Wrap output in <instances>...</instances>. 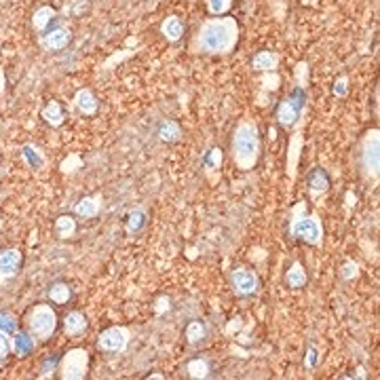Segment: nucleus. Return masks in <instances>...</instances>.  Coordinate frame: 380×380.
Here are the masks:
<instances>
[{"label":"nucleus","mask_w":380,"mask_h":380,"mask_svg":"<svg viewBox=\"0 0 380 380\" xmlns=\"http://www.w3.org/2000/svg\"><path fill=\"white\" fill-rule=\"evenodd\" d=\"M241 36V25L231 15L220 17H207L199 23L197 32L190 38V53L195 55H212V57H224L231 55Z\"/></svg>","instance_id":"obj_1"},{"label":"nucleus","mask_w":380,"mask_h":380,"mask_svg":"<svg viewBox=\"0 0 380 380\" xmlns=\"http://www.w3.org/2000/svg\"><path fill=\"white\" fill-rule=\"evenodd\" d=\"M262 154V137H260V129L254 121L250 118H241L233 131V140H231V157L233 163L237 165V169L241 171H252Z\"/></svg>","instance_id":"obj_2"},{"label":"nucleus","mask_w":380,"mask_h":380,"mask_svg":"<svg viewBox=\"0 0 380 380\" xmlns=\"http://www.w3.org/2000/svg\"><path fill=\"white\" fill-rule=\"evenodd\" d=\"M288 233L294 241L307 243L311 247H324V222L319 214L309 212L307 201H300L292 207Z\"/></svg>","instance_id":"obj_3"},{"label":"nucleus","mask_w":380,"mask_h":380,"mask_svg":"<svg viewBox=\"0 0 380 380\" xmlns=\"http://www.w3.org/2000/svg\"><path fill=\"white\" fill-rule=\"evenodd\" d=\"M357 167L362 178L372 184L379 186L380 178V131L379 129H368L360 144H357Z\"/></svg>","instance_id":"obj_4"},{"label":"nucleus","mask_w":380,"mask_h":380,"mask_svg":"<svg viewBox=\"0 0 380 380\" xmlns=\"http://www.w3.org/2000/svg\"><path fill=\"white\" fill-rule=\"evenodd\" d=\"M25 330L38 341L47 343L53 338L57 330V313L51 309V305H34L25 315Z\"/></svg>","instance_id":"obj_5"},{"label":"nucleus","mask_w":380,"mask_h":380,"mask_svg":"<svg viewBox=\"0 0 380 380\" xmlns=\"http://www.w3.org/2000/svg\"><path fill=\"white\" fill-rule=\"evenodd\" d=\"M305 110H307V91L305 85H298L288 97L279 102L275 116L283 129H294L298 123L305 121Z\"/></svg>","instance_id":"obj_6"},{"label":"nucleus","mask_w":380,"mask_h":380,"mask_svg":"<svg viewBox=\"0 0 380 380\" xmlns=\"http://www.w3.org/2000/svg\"><path fill=\"white\" fill-rule=\"evenodd\" d=\"M61 380H82L89 372V353L85 349H70L57 366Z\"/></svg>","instance_id":"obj_7"},{"label":"nucleus","mask_w":380,"mask_h":380,"mask_svg":"<svg viewBox=\"0 0 380 380\" xmlns=\"http://www.w3.org/2000/svg\"><path fill=\"white\" fill-rule=\"evenodd\" d=\"M131 343V332L125 326H112L97 336V349L104 353H125Z\"/></svg>","instance_id":"obj_8"},{"label":"nucleus","mask_w":380,"mask_h":380,"mask_svg":"<svg viewBox=\"0 0 380 380\" xmlns=\"http://www.w3.org/2000/svg\"><path fill=\"white\" fill-rule=\"evenodd\" d=\"M231 288H233V292H235L239 298L254 296V294H258V290H260V277H258L254 271L239 266V269H235V271L231 273Z\"/></svg>","instance_id":"obj_9"},{"label":"nucleus","mask_w":380,"mask_h":380,"mask_svg":"<svg viewBox=\"0 0 380 380\" xmlns=\"http://www.w3.org/2000/svg\"><path fill=\"white\" fill-rule=\"evenodd\" d=\"M21 264H23V254L17 247L0 250V288L13 277H17V273L21 271Z\"/></svg>","instance_id":"obj_10"},{"label":"nucleus","mask_w":380,"mask_h":380,"mask_svg":"<svg viewBox=\"0 0 380 380\" xmlns=\"http://www.w3.org/2000/svg\"><path fill=\"white\" fill-rule=\"evenodd\" d=\"M72 40V34L68 27H61V25H53L49 27L47 32L40 34V44L44 51H61L70 44Z\"/></svg>","instance_id":"obj_11"},{"label":"nucleus","mask_w":380,"mask_h":380,"mask_svg":"<svg viewBox=\"0 0 380 380\" xmlns=\"http://www.w3.org/2000/svg\"><path fill=\"white\" fill-rule=\"evenodd\" d=\"M36 345H38V341L27 330H17L11 336V351L17 357H27L30 353H34Z\"/></svg>","instance_id":"obj_12"},{"label":"nucleus","mask_w":380,"mask_h":380,"mask_svg":"<svg viewBox=\"0 0 380 380\" xmlns=\"http://www.w3.org/2000/svg\"><path fill=\"white\" fill-rule=\"evenodd\" d=\"M99 212H102V195L82 197L74 205V216H78L82 220H93Z\"/></svg>","instance_id":"obj_13"},{"label":"nucleus","mask_w":380,"mask_h":380,"mask_svg":"<svg viewBox=\"0 0 380 380\" xmlns=\"http://www.w3.org/2000/svg\"><path fill=\"white\" fill-rule=\"evenodd\" d=\"M307 182H309V192H311V197H321V195H326L328 190H330V176H328V171L324 169V167H315L311 173H309V178H307Z\"/></svg>","instance_id":"obj_14"},{"label":"nucleus","mask_w":380,"mask_h":380,"mask_svg":"<svg viewBox=\"0 0 380 380\" xmlns=\"http://www.w3.org/2000/svg\"><path fill=\"white\" fill-rule=\"evenodd\" d=\"M161 34L167 42H180L184 38V21L178 15H169L161 23Z\"/></svg>","instance_id":"obj_15"},{"label":"nucleus","mask_w":380,"mask_h":380,"mask_svg":"<svg viewBox=\"0 0 380 380\" xmlns=\"http://www.w3.org/2000/svg\"><path fill=\"white\" fill-rule=\"evenodd\" d=\"M279 59H281L279 53L264 49V51H258V53L252 57V68H254L256 72H275V70L279 68Z\"/></svg>","instance_id":"obj_16"},{"label":"nucleus","mask_w":380,"mask_h":380,"mask_svg":"<svg viewBox=\"0 0 380 380\" xmlns=\"http://www.w3.org/2000/svg\"><path fill=\"white\" fill-rule=\"evenodd\" d=\"M57 19V13H55V8H51V6H38L36 11H34V15H32V27L38 32V34H42V32H47L49 27H53L51 23Z\"/></svg>","instance_id":"obj_17"},{"label":"nucleus","mask_w":380,"mask_h":380,"mask_svg":"<svg viewBox=\"0 0 380 380\" xmlns=\"http://www.w3.org/2000/svg\"><path fill=\"white\" fill-rule=\"evenodd\" d=\"M74 106L85 116H91V114L97 112V99H95L91 89H78L76 95H74Z\"/></svg>","instance_id":"obj_18"},{"label":"nucleus","mask_w":380,"mask_h":380,"mask_svg":"<svg viewBox=\"0 0 380 380\" xmlns=\"http://www.w3.org/2000/svg\"><path fill=\"white\" fill-rule=\"evenodd\" d=\"M307 283H309V275H307L305 266H302L298 260L292 262V266H290L288 273H286V286L292 288V290H302Z\"/></svg>","instance_id":"obj_19"},{"label":"nucleus","mask_w":380,"mask_h":380,"mask_svg":"<svg viewBox=\"0 0 380 380\" xmlns=\"http://www.w3.org/2000/svg\"><path fill=\"white\" fill-rule=\"evenodd\" d=\"M87 330V317L80 311H70L63 317V332L68 336H80Z\"/></svg>","instance_id":"obj_20"},{"label":"nucleus","mask_w":380,"mask_h":380,"mask_svg":"<svg viewBox=\"0 0 380 380\" xmlns=\"http://www.w3.org/2000/svg\"><path fill=\"white\" fill-rule=\"evenodd\" d=\"M40 116H42V121H44L47 125H51V127H61L63 121H66L63 108H61V104L55 102V99H51V102L42 108Z\"/></svg>","instance_id":"obj_21"},{"label":"nucleus","mask_w":380,"mask_h":380,"mask_svg":"<svg viewBox=\"0 0 380 380\" xmlns=\"http://www.w3.org/2000/svg\"><path fill=\"white\" fill-rule=\"evenodd\" d=\"M146 222H148L146 209L135 207V209H131V212L127 214V218H125V231H127L129 235H135V233H140V231L146 226Z\"/></svg>","instance_id":"obj_22"},{"label":"nucleus","mask_w":380,"mask_h":380,"mask_svg":"<svg viewBox=\"0 0 380 380\" xmlns=\"http://www.w3.org/2000/svg\"><path fill=\"white\" fill-rule=\"evenodd\" d=\"M55 235L59 237V239H72L74 235H76V220H74V216H68V214H63V216H59L57 220H55Z\"/></svg>","instance_id":"obj_23"},{"label":"nucleus","mask_w":380,"mask_h":380,"mask_svg":"<svg viewBox=\"0 0 380 380\" xmlns=\"http://www.w3.org/2000/svg\"><path fill=\"white\" fill-rule=\"evenodd\" d=\"M184 336H186V343L197 347L201 345L205 338H207V326L203 321H190L184 330Z\"/></svg>","instance_id":"obj_24"},{"label":"nucleus","mask_w":380,"mask_h":380,"mask_svg":"<svg viewBox=\"0 0 380 380\" xmlns=\"http://www.w3.org/2000/svg\"><path fill=\"white\" fill-rule=\"evenodd\" d=\"M47 296H49V300L53 302V305H68L70 302V298H72V288L68 286V283H53L51 288H49V292H47Z\"/></svg>","instance_id":"obj_25"},{"label":"nucleus","mask_w":380,"mask_h":380,"mask_svg":"<svg viewBox=\"0 0 380 380\" xmlns=\"http://www.w3.org/2000/svg\"><path fill=\"white\" fill-rule=\"evenodd\" d=\"M21 157H23V161L27 163V167H32V169L44 167V154H42L40 148H36L34 144H25V146L21 148Z\"/></svg>","instance_id":"obj_26"},{"label":"nucleus","mask_w":380,"mask_h":380,"mask_svg":"<svg viewBox=\"0 0 380 380\" xmlns=\"http://www.w3.org/2000/svg\"><path fill=\"white\" fill-rule=\"evenodd\" d=\"M209 372H212V366H209V362L203 360V357L190 360V362L186 364V374H188L190 379H207Z\"/></svg>","instance_id":"obj_27"},{"label":"nucleus","mask_w":380,"mask_h":380,"mask_svg":"<svg viewBox=\"0 0 380 380\" xmlns=\"http://www.w3.org/2000/svg\"><path fill=\"white\" fill-rule=\"evenodd\" d=\"M180 135H182V129H180V125L173 123V121H165V123L159 127V137H161L163 142L173 144V142L180 140Z\"/></svg>","instance_id":"obj_28"},{"label":"nucleus","mask_w":380,"mask_h":380,"mask_svg":"<svg viewBox=\"0 0 380 380\" xmlns=\"http://www.w3.org/2000/svg\"><path fill=\"white\" fill-rule=\"evenodd\" d=\"M235 0H205L207 13L212 17H220V15H228V11L233 8Z\"/></svg>","instance_id":"obj_29"},{"label":"nucleus","mask_w":380,"mask_h":380,"mask_svg":"<svg viewBox=\"0 0 380 380\" xmlns=\"http://www.w3.org/2000/svg\"><path fill=\"white\" fill-rule=\"evenodd\" d=\"M203 167L207 171H218L222 167V150L220 148H212L205 157H203Z\"/></svg>","instance_id":"obj_30"},{"label":"nucleus","mask_w":380,"mask_h":380,"mask_svg":"<svg viewBox=\"0 0 380 380\" xmlns=\"http://www.w3.org/2000/svg\"><path fill=\"white\" fill-rule=\"evenodd\" d=\"M0 330L13 336L17 332V317L8 311H0Z\"/></svg>","instance_id":"obj_31"},{"label":"nucleus","mask_w":380,"mask_h":380,"mask_svg":"<svg viewBox=\"0 0 380 380\" xmlns=\"http://www.w3.org/2000/svg\"><path fill=\"white\" fill-rule=\"evenodd\" d=\"M57 366H59V360L57 357H49L44 364H42V368H40V374H38V379H49L53 372H57Z\"/></svg>","instance_id":"obj_32"},{"label":"nucleus","mask_w":380,"mask_h":380,"mask_svg":"<svg viewBox=\"0 0 380 380\" xmlns=\"http://www.w3.org/2000/svg\"><path fill=\"white\" fill-rule=\"evenodd\" d=\"M11 353H13L11 351V336L0 330V362H4Z\"/></svg>","instance_id":"obj_33"},{"label":"nucleus","mask_w":380,"mask_h":380,"mask_svg":"<svg viewBox=\"0 0 380 380\" xmlns=\"http://www.w3.org/2000/svg\"><path fill=\"white\" fill-rule=\"evenodd\" d=\"M360 275V264L357 262H347L343 269V279H353Z\"/></svg>","instance_id":"obj_34"},{"label":"nucleus","mask_w":380,"mask_h":380,"mask_svg":"<svg viewBox=\"0 0 380 380\" xmlns=\"http://www.w3.org/2000/svg\"><path fill=\"white\" fill-rule=\"evenodd\" d=\"M334 93H336V95H341V97H343V95H347V78H345V76H343L341 80H336V85H334Z\"/></svg>","instance_id":"obj_35"},{"label":"nucleus","mask_w":380,"mask_h":380,"mask_svg":"<svg viewBox=\"0 0 380 380\" xmlns=\"http://www.w3.org/2000/svg\"><path fill=\"white\" fill-rule=\"evenodd\" d=\"M307 364H309V368H315V366H317V351H315V347H309Z\"/></svg>","instance_id":"obj_36"},{"label":"nucleus","mask_w":380,"mask_h":380,"mask_svg":"<svg viewBox=\"0 0 380 380\" xmlns=\"http://www.w3.org/2000/svg\"><path fill=\"white\" fill-rule=\"evenodd\" d=\"M4 85H6V78H4V72L0 70V95L4 93Z\"/></svg>","instance_id":"obj_37"},{"label":"nucleus","mask_w":380,"mask_h":380,"mask_svg":"<svg viewBox=\"0 0 380 380\" xmlns=\"http://www.w3.org/2000/svg\"><path fill=\"white\" fill-rule=\"evenodd\" d=\"M152 379L163 380V379H165V376H163V374H150V376H148V380H152Z\"/></svg>","instance_id":"obj_38"},{"label":"nucleus","mask_w":380,"mask_h":380,"mask_svg":"<svg viewBox=\"0 0 380 380\" xmlns=\"http://www.w3.org/2000/svg\"><path fill=\"white\" fill-rule=\"evenodd\" d=\"M188 2H197V0H188Z\"/></svg>","instance_id":"obj_39"}]
</instances>
